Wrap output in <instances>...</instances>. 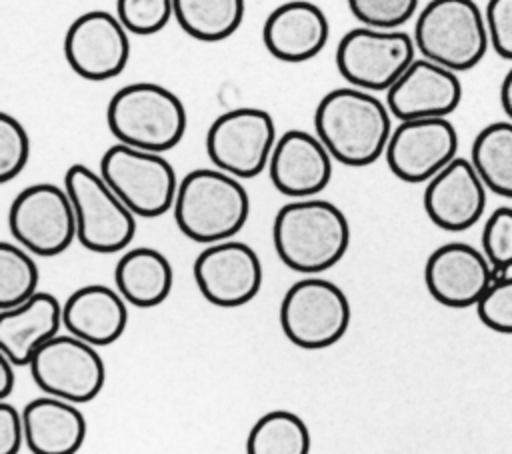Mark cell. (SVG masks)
I'll return each mask as SVG.
<instances>
[{"instance_id":"obj_1","label":"cell","mask_w":512,"mask_h":454,"mask_svg":"<svg viewBox=\"0 0 512 454\" xmlns=\"http://www.w3.org/2000/svg\"><path fill=\"white\" fill-rule=\"evenodd\" d=\"M390 116L388 104L374 92L334 88L314 110V130L336 162L362 168L384 156L392 134Z\"/></svg>"},{"instance_id":"obj_2","label":"cell","mask_w":512,"mask_h":454,"mask_svg":"<svg viewBox=\"0 0 512 454\" xmlns=\"http://www.w3.org/2000/svg\"><path fill=\"white\" fill-rule=\"evenodd\" d=\"M272 242L290 270L320 274L344 258L350 246V224L328 200L294 198L276 212Z\"/></svg>"},{"instance_id":"obj_3","label":"cell","mask_w":512,"mask_h":454,"mask_svg":"<svg viewBox=\"0 0 512 454\" xmlns=\"http://www.w3.org/2000/svg\"><path fill=\"white\" fill-rule=\"evenodd\" d=\"M178 230L198 244L236 236L250 214V198L240 178L220 168H196L180 182L174 198Z\"/></svg>"},{"instance_id":"obj_4","label":"cell","mask_w":512,"mask_h":454,"mask_svg":"<svg viewBox=\"0 0 512 454\" xmlns=\"http://www.w3.org/2000/svg\"><path fill=\"white\" fill-rule=\"evenodd\" d=\"M106 122L118 142L164 154L180 144L188 118L172 90L154 82H134L114 92Z\"/></svg>"},{"instance_id":"obj_5","label":"cell","mask_w":512,"mask_h":454,"mask_svg":"<svg viewBox=\"0 0 512 454\" xmlns=\"http://www.w3.org/2000/svg\"><path fill=\"white\" fill-rule=\"evenodd\" d=\"M412 38L424 58L454 72L474 68L490 46L484 12L474 0H430Z\"/></svg>"},{"instance_id":"obj_6","label":"cell","mask_w":512,"mask_h":454,"mask_svg":"<svg viewBox=\"0 0 512 454\" xmlns=\"http://www.w3.org/2000/svg\"><path fill=\"white\" fill-rule=\"evenodd\" d=\"M64 188L72 200L78 242L96 254L128 248L136 234V214L106 184L100 172L72 164L64 174Z\"/></svg>"},{"instance_id":"obj_7","label":"cell","mask_w":512,"mask_h":454,"mask_svg":"<svg viewBox=\"0 0 512 454\" xmlns=\"http://www.w3.org/2000/svg\"><path fill=\"white\" fill-rule=\"evenodd\" d=\"M352 308L344 290L310 274L294 282L280 302V326L284 336L302 350L334 346L348 330Z\"/></svg>"},{"instance_id":"obj_8","label":"cell","mask_w":512,"mask_h":454,"mask_svg":"<svg viewBox=\"0 0 512 454\" xmlns=\"http://www.w3.org/2000/svg\"><path fill=\"white\" fill-rule=\"evenodd\" d=\"M100 174L138 218H158L174 206L176 172L160 152L116 142L102 154Z\"/></svg>"},{"instance_id":"obj_9","label":"cell","mask_w":512,"mask_h":454,"mask_svg":"<svg viewBox=\"0 0 512 454\" xmlns=\"http://www.w3.org/2000/svg\"><path fill=\"white\" fill-rule=\"evenodd\" d=\"M414 38L400 28L360 26L348 30L336 46V68L356 88L386 92L414 62Z\"/></svg>"},{"instance_id":"obj_10","label":"cell","mask_w":512,"mask_h":454,"mask_svg":"<svg viewBox=\"0 0 512 454\" xmlns=\"http://www.w3.org/2000/svg\"><path fill=\"white\" fill-rule=\"evenodd\" d=\"M8 228L14 240L36 256H58L78 240V224L66 188L38 182L10 204Z\"/></svg>"},{"instance_id":"obj_11","label":"cell","mask_w":512,"mask_h":454,"mask_svg":"<svg viewBox=\"0 0 512 454\" xmlns=\"http://www.w3.org/2000/svg\"><path fill=\"white\" fill-rule=\"evenodd\" d=\"M276 140L272 116L262 108L242 106L220 114L210 124L206 152L216 168L248 180L268 170Z\"/></svg>"},{"instance_id":"obj_12","label":"cell","mask_w":512,"mask_h":454,"mask_svg":"<svg viewBox=\"0 0 512 454\" xmlns=\"http://www.w3.org/2000/svg\"><path fill=\"white\" fill-rule=\"evenodd\" d=\"M36 386L50 396L84 404L94 400L106 380L104 360L96 346L66 332L56 334L30 360Z\"/></svg>"},{"instance_id":"obj_13","label":"cell","mask_w":512,"mask_h":454,"mask_svg":"<svg viewBox=\"0 0 512 454\" xmlns=\"http://www.w3.org/2000/svg\"><path fill=\"white\" fill-rule=\"evenodd\" d=\"M192 274L204 300L220 308L248 304L262 286V264L256 250L232 238L208 244L196 256Z\"/></svg>"},{"instance_id":"obj_14","label":"cell","mask_w":512,"mask_h":454,"mask_svg":"<svg viewBox=\"0 0 512 454\" xmlns=\"http://www.w3.org/2000/svg\"><path fill=\"white\" fill-rule=\"evenodd\" d=\"M64 58L84 80L116 78L130 60L128 30L106 10L84 12L66 30Z\"/></svg>"},{"instance_id":"obj_15","label":"cell","mask_w":512,"mask_h":454,"mask_svg":"<svg viewBox=\"0 0 512 454\" xmlns=\"http://www.w3.org/2000/svg\"><path fill=\"white\" fill-rule=\"evenodd\" d=\"M458 132L448 118L400 120L384 158L390 172L408 184L428 182L456 158Z\"/></svg>"},{"instance_id":"obj_16","label":"cell","mask_w":512,"mask_h":454,"mask_svg":"<svg viewBox=\"0 0 512 454\" xmlns=\"http://www.w3.org/2000/svg\"><path fill=\"white\" fill-rule=\"evenodd\" d=\"M496 272L486 254L466 242L438 246L424 264L428 294L448 308H470L482 298Z\"/></svg>"},{"instance_id":"obj_17","label":"cell","mask_w":512,"mask_h":454,"mask_svg":"<svg viewBox=\"0 0 512 454\" xmlns=\"http://www.w3.org/2000/svg\"><path fill=\"white\" fill-rule=\"evenodd\" d=\"M486 192L472 160L456 156L426 182L424 212L434 226L446 232H464L482 218Z\"/></svg>"},{"instance_id":"obj_18","label":"cell","mask_w":512,"mask_h":454,"mask_svg":"<svg viewBox=\"0 0 512 454\" xmlns=\"http://www.w3.org/2000/svg\"><path fill=\"white\" fill-rule=\"evenodd\" d=\"M462 100L458 72L428 58H414L386 90V104L398 120L448 118Z\"/></svg>"},{"instance_id":"obj_19","label":"cell","mask_w":512,"mask_h":454,"mask_svg":"<svg viewBox=\"0 0 512 454\" xmlns=\"http://www.w3.org/2000/svg\"><path fill=\"white\" fill-rule=\"evenodd\" d=\"M332 156L324 142L306 130L284 132L272 150L268 174L272 186L290 198H312L332 178Z\"/></svg>"},{"instance_id":"obj_20","label":"cell","mask_w":512,"mask_h":454,"mask_svg":"<svg viewBox=\"0 0 512 454\" xmlns=\"http://www.w3.org/2000/svg\"><path fill=\"white\" fill-rule=\"evenodd\" d=\"M330 24L320 6L308 0H290L276 6L264 20L262 42L280 62L300 64L322 52Z\"/></svg>"},{"instance_id":"obj_21","label":"cell","mask_w":512,"mask_h":454,"mask_svg":"<svg viewBox=\"0 0 512 454\" xmlns=\"http://www.w3.org/2000/svg\"><path fill=\"white\" fill-rule=\"evenodd\" d=\"M126 304L122 294L110 286H80L62 304L64 330L96 348L110 346L128 326Z\"/></svg>"},{"instance_id":"obj_22","label":"cell","mask_w":512,"mask_h":454,"mask_svg":"<svg viewBox=\"0 0 512 454\" xmlns=\"http://www.w3.org/2000/svg\"><path fill=\"white\" fill-rule=\"evenodd\" d=\"M62 304L54 294L36 292L14 308L0 310V352L16 366H28L42 344L60 334Z\"/></svg>"},{"instance_id":"obj_23","label":"cell","mask_w":512,"mask_h":454,"mask_svg":"<svg viewBox=\"0 0 512 454\" xmlns=\"http://www.w3.org/2000/svg\"><path fill=\"white\" fill-rule=\"evenodd\" d=\"M24 444L34 454H74L86 438V420L74 402L40 396L22 410Z\"/></svg>"},{"instance_id":"obj_24","label":"cell","mask_w":512,"mask_h":454,"mask_svg":"<svg viewBox=\"0 0 512 454\" xmlns=\"http://www.w3.org/2000/svg\"><path fill=\"white\" fill-rule=\"evenodd\" d=\"M114 284L128 304L136 308H154L170 296L174 270L160 250L138 246L126 250L118 258Z\"/></svg>"},{"instance_id":"obj_25","label":"cell","mask_w":512,"mask_h":454,"mask_svg":"<svg viewBox=\"0 0 512 454\" xmlns=\"http://www.w3.org/2000/svg\"><path fill=\"white\" fill-rule=\"evenodd\" d=\"M470 160L490 192L512 198V120L484 126L472 142Z\"/></svg>"},{"instance_id":"obj_26","label":"cell","mask_w":512,"mask_h":454,"mask_svg":"<svg viewBox=\"0 0 512 454\" xmlns=\"http://www.w3.org/2000/svg\"><path fill=\"white\" fill-rule=\"evenodd\" d=\"M178 26L200 42L232 36L244 20V0H172Z\"/></svg>"},{"instance_id":"obj_27","label":"cell","mask_w":512,"mask_h":454,"mask_svg":"<svg viewBox=\"0 0 512 454\" xmlns=\"http://www.w3.org/2000/svg\"><path fill=\"white\" fill-rule=\"evenodd\" d=\"M310 432L306 422L290 410H270L248 432V454H308Z\"/></svg>"},{"instance_id":"obj_28","label":"cell","mask_w":512,"mask_h":454,"mask_svg":"<svg viewBox=\"0 0 512 454\" xmlns=\"http://www.w3.org/2000/svg\"><path fill=\"white\" fill-rule=\"evenodd\" d=\"M38 266L20 244H0V310L14 308L38 292Z\"/></svg>"},{"instance_id":"obj_29","label":"cell","mask_w":512,"mask_h":454,"mask_svg":"<svg viewBox=\"0 0 512 454\" xmlns=\"http://www.w3.org/2000/svg\"><path fill=\"white\" fill-rule=\"evenodd\" d=\"M116 16L130 34L150 36L174 18L172 0H116Z\"/></svg>"},{"instance_id":"obj_30","label":"cell","mask_w":512,"mask_h":454,"mask_svg":"<svg viewBox=\"0 0 512 454\" xmlns=\"http://www.w3.org/2000/svg\"><path fill=\"white\" fill-rule=\"evenodd\" d=\"M482 252L496 276L512 268V206H498L490 212L482 228Z\"/></svg>"},{"instance_id":"obj_31","label":"cell","mask_w":512,"mask_h":454,"mask_svg":"<svg viewBox=\"0 0 512 454\" xmlns=\"http://www.w3.org/2000/svg\"><path fill=\"white\" fill-rule=\"evenodd\" d=\"M30 156V138L20 120L8 112L0 114V182L14 180Z\"/></svg>"},{"instance_id":"obj_32","label":"cell","mask_w":512,"mask_h":454,"mask_svg":"<svg viewBox=\"0 0 512 454\" xmlns=\"http://www.w3.org/2000/svg\"><path fill=\"white\" fill-rule=\"evenodd\" d=\"M474 308L486 328L498 334H512V276H494Z\"/></svg>"},{"instance_id":"obj_33","label":"cell","mask_w":512,"mask_h":454,"mask_svg":"<svg viewBox=\"0 0 512 454\" xmlns=\"http://www.w3.org/2000/svg\"><path fill=\"white\" fill-rule=\"evenodd\" d=\"M348 8L364 26L396 30L416 14L418 0H348Z\"/></svg>"},{"instance_id":"obj_34","label":"cell","mask_w":512,"mask_h":454,"mask_svg":"<svg viewBox=\"0 0 512 454\" xmlns=\"http://www.w3.org/2000/svg\"><path fill=\"white\" fill-rule=\"evenodd\" d=\"M490 48L504 60H512V0H488L484 8Z\"/></svg>"},{"instance_id":"obj_35","label":"cell","mask_w":512,"mask_h":454,"mask_svg":"<svg viewBox=\"0 0 512 454\" xmlns=\"http://www.w3.org/2000/svg\"><path fill=\"white\" fill-rule=\"evenodd\" d=\"M24 442V420L6 400L0 402V454H18Z\"/></svg>"},{"instance_id":"obj_36","label":"cell","mask_w":512,"mask_h":454,"mask_svg":"<svg viewBox=\"0 0 512 454\" xmlns=\"http://www.w3.org/2000/svg\"><path fill=\"white\" fill-rule=\"evenodd\" d=\"M14 366H16V364H14L6 354L0 352V398H2V400H6V398L12 394L14 386H16Z\"/></svg>"},{"instance_id":"obj_37","label":"cell","mask_w":512,"mask_h":454,"mask_svg":"<svg viewBox=\"0 0 512 454\" xmlns=\"http://www.w3.org/2000/svg\"><path fill=\"white\" fill-rule=\"evenodd\" d=\"M500 104H502V110L506 112L508 120H512V68L502 78V84H500Z\"/></svg>"}]
</instances>
